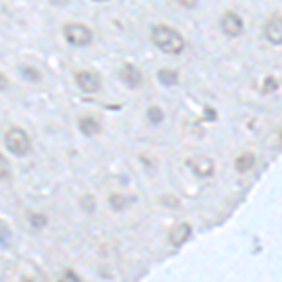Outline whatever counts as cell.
Returning a JSON list of instances; mask_svg holds the SVG:
<instances>
[{"mask_svg":"<svg viewBox=\"0 0 282 282\" xmlns=\"http://www.w3.org/2000/svg\"><path fill=\"white\" fill-rule=\"evenodd\" d=\"M151 41L165 55H181L185 51V38L167 25H154L151 28Z\"/></svg>","mask_w":282,"mask_h":282,"instance_id":"1","label":"cell"},{"mask_svg":"<svg viewBox=\"0 0 282 282\" xmlns=\"http://www.w3.org/2000/svg\"><path fill=\"white\" fill-rule=\"evenodd\" d=\"M4 145L14 156H25L32 151V143H30L27 130L21 126H10L4 132Z\"/></svg>","mask_w":282,"mask_h":282,"instance_id":"2","label":"cell"},{"mask_svg":"<svg viewBox=\"0 0 282 282\" xmlns=\"http://www.w3.org/2000/svg\"><path fill=\"white\" fill-rule=\"evenodd\" d=\"M62 34H64V40L74 47H87L94 40L92 28L87 27L85 23H66L62 27Z\"/></svg>","mask_w":282,"mask_h":282,"instance_id":"3","label":"cell"},{"mask_svg":"<svg viewBox=\"0 0 282 282\" xmlns=\"http://www.w3.org/2000/svg\"><path fill=\"white\" fill-rule=\"evenodd\" d=\"M74 79H76L77 87L83 92H87V94H94V92L102 89V76L98 74L96 70H79V72H76Z\"/></svg>","mask_w":282,"mask_h":282,"instance_id":"4","label":"cell"},{"mask_svg":"<svg viewBox=\"0 0 282 282\" xmlns=\"http://www.w3.org/2000/svg\"><path fill=\"white\" fill-rule=\"evenodd\" d=\"M220 28L222 32L230 38H239L245 32V23L235 12H226L220 17Z\"/></svg>","mask_w":282,"mask_h":282,"instance_id":"5","label":"cell"},{"mask_svg":"<svg viewBox=\"0 0 282 282\" xmlns=\"http://www.w3.org/2000/svg\"><path fill=\"white\" fill-rule=\"evenodd\" d=\"M119 77H121V81L128 89H139L143 85V74H141V70L136 64H132V62H124L123 66H121Z\"/></svg>","mask_w":282,"mask_h":282,"instance_id":"6","label":"cell"},{"mask_svg":"<svg viewBox=\"0 0 282 282\" xmlns=\"http://www.w3.org/2000/svg\"><path fill=\"white\" fill-rule=\"evenodd\" d=\"M186 165L192 170L194 175H198L201 179H209L214 175V162L205 154H200V156H194V158L186 160Z\"/></svg>","mask_w":282,"mask_h":282,"instance_id":"7","label":"cell"},{"mask_svg":"<svg viewBox=\"0 0 282 282\" xmlns=\"http://www.w3.org/2000/svg\"><path fill=\"white\" fill-rule=\"evenodd\" d=\"M263 34L271 43L275 45H280L282 43V14L280 12H275L271 15L265 25H263Z\"/></svg>","mask_w":282,"mask_h":282,"instance_id":"8","label":"cell"},{"mask_svg":"<svg viewBox=\"0 0 282 282\" xmlns=\"http://www.w3.org/2000/svg\"><path fill=\"white\" fill-rule=\"evenodd\" d=\"M190 235H192V226H190L188 222H179V224H175V226L170 230L167 239H170V243H172L173 247L179 248L190 239Z\"/></svg>","mask_w":282,"mask_h":282,"instance_id":"9","label":"cell"},{"mask_svg":"<svg viewBox=\"0 0 282 282\" xmlns=\"http://www.w3.org/2000/svg\"><path fill=\"white\" fill-rule=\"evenodd\" d=\"M77 126H79V130H81L83 136H98V134H102L103 126H102V121L94 115H81L79 121H77Z\"/></svg>","mask_w":282,"mask_h":282,"instance_id":"10","label":"cell"},{"mask_svg":"<svg viewBox=\"0 0 282 282\" xmlns=\"http://www.w3.org/2000/svg\"><path fill=\"white\" fill-rule=\"evenodd\" d=\"M156 79H158L164 87H175V85H179V70L175 68H160L158 74H156Z\"/></svg>","mask_w":282,"mask_h":282,"instance_id":"11","label":"cell"},{"mask_svg":"<svg viewBox=\"0 0 282 282\" xmlns=\"http://www.w3.org/2000/svg\"><path fill=\"white\" fill-rule=\"evenodd\" d=\"M254 165H256V154L254 152H250V151L241 152V154L235 158V170H237L239 173L250 172Z\"/></svg>","mask_w":282,"mask_h":282,"instance_id":"12","label":"cell"},{"mask_svg":"<svg viewBox=\"0 0 282 282\" xmlns=\"http://www.w3.org/2000/svg\"><path fill=\"white\" fill-rule=\"evenodd\" d=\"M132 201V198H126L123 194H111L107 198V203L111 205L113 211H123L124 207H128V203Z\"/></svg>","mask_w":282,"mask_h":282,"instance_id":"13","label":"cell"},{"mask_svg":"<svg viewBox=\"0 0 282 282\" xmlns=\"http://www.w3.org/2000/svg\"><path fill=\"white\" fill-rule=\"evenodd\" d=\"M147 119H149V123L151 124H160L164 121V111L160 105H149V109H147Z\"/></svg>","mask_w":282,"mask_h":282,"instance_id":"14","label":"cell"},{"mask_svg":"<svg viewBox=\"0 0 282 282\" xmlns=\"http://www.w3.org/2000/svg\"><path fill=\"white\" fill-rule=\"evenodd\" d=\"M278 87H280V79L275 76H267L265 77V81H263L262 92L263 94H269V92H275Z\"/></svg>","mask_w":282,"mask_h":282,"instance_id":"15","label":"cell"},{"mask_svg":"<svg viewBox=\"0 0 282 282\" xmlns=\"http://www.w3.org/2000/svg\"><path fill=\"white\" fill-rule=\"evenodd\" d=\"M28 218H30V224L34 228H45L47 226V216L41 213H28Z\"/></svg>","mask_w":282,"mask_h":282,"instance_id":"16","label":"cell"},{"mask_svg":"<svg viewBox=\"0 0 282 282\" xmlns=\"http://www.w3.org/2000/svg\"><path fill=\"white\" fill-rule=\"evenodd\" d=\"M10 175H12L10 162L6 160V156H4V154H0V181L10 179Z\"/></svg>","mask_w":282,"mask_h":282,"instance_id":"17","label":"cell"},{"mask_svg":"<svg viewBox=\"0 0 282 282\" xmlns=\"http://www.w3.org/2000/svg\"><path fill=\"white\" fill-rule=\"evenodd\" d=\"M79 205L85 209V211H94V207H96V198L94 196H83L81 200H79Z\"/></svg>","mask_w":282,"mask_h":282,"instance_id":"18","label":"cell"},{"mask_svg":"<svg viewBox=\"0 0 282 282\" xmlns=\"http://www.w3.org/2000/svg\"><path fill=\"white\" fill-rule=\"evenodd\" d=\"M21 72H23V76L28 77V79H32V81H38V79L41 77L40 72H38L36 68H32V66H23Z\"/></svg>","mask_w":282,"mask_h":282,"instance_id":"19","label":"cell"},{"mask_svg":"<svg viewBox=\"0 0 282 282\" xmlns=\"http://www.w3.org/2000/svg\"><path fill=\"white\" fill-rule=\"evenodd\" d=\"M160 203L164 207H172V209H177V207L181 205L179 200H177L175 196H162V198H160Z\"/></svg>","mask_w":282,"mask_h":282,"instance_id":"20","label":"cell"},{"mask_svg":"<svg viewBox=\"0 0 282 282\" xmlns=\"http://www.w3.org/2000/svg\"><path fill=\"white\" fill-rule=\"evenodd\" d=\"M61 278H62V280H81V278H79V275H76L72 269H66V271L62 273Z\"/></svg>","mask_w":282,"mask_h":282,"instance_id":"21","label":"cell"},{"mask_svg":"<svg viewBox=\"0 0 282 282\" xmlns=\"http://www.w3.org/2000/svg\"><path fill=\"white\" fill-rule=\"evenodd\" d=\"M198 2H200V0H177V4H181V6L186 8V10H194V8L198 6Z\"/></svg>","mask_w":282,"mask_h":282,"instance_id":"22","label":"cell"},{"mask_svg":"<svg viewBox=\"0 0 282 282\" xmlns=\"http://www.w3.org/2000/svg\"><path fill=\"white\" fill-rule=\"evenodd\" d=\"M8 87H10V79L0 72V90H6Z\"/></svg>","mask_w":282,"mask_h":282,"instance_id":"23","label":"cell"},{"mask_svg":"<svg viewBox=\"0 0 282 282\" xmlns=\"http://www.w3.org/2000/svg\"><path fill=\"white\" fill-rule=\"evenodd\" d=\"M94 2H107V0H94Z\"/></svg>","mask_w":282,"mask_h":282,"instance_id":"24","label":"cell"}]
</instances>
